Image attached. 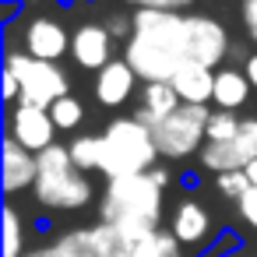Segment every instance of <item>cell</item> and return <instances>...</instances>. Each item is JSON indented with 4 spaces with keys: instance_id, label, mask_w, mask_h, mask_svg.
Here are the masks:
<instances>
[{
    "instance_id": "obj_1",
    "label": "cell",
    "mask_w": 257,
    "mask_h": 257,
    "mask_svg": "<svg viewBox=\"0 0 257 257\" xmlns=\"http://www.w3.org/2000/svg\"><path fill=\"white\" fill-rule=\"evenodd\" d=\"M123 60L134 74L148 81H173L183 64H190V29L183 11H134Z\"/></svg>"
},
{
    "instance_id": "obj_2",
    "label": "cell",
    "mask_w": 257,
    "mask_h": 257,
    "mask_svg": "<svg viewBox=\"0 0 257 257\" xmlns=\"http://www.w3.org/2000/svg\"><path fill=\"white\" fill-rule=\"evenodd\" d=\"M169 183L166 169L134 173L106 180L99 201V222L113 229H162V187Z\"/></svg>"
},
{
    "instance_id": "obj_3",
    "label": "cell",
    "mask_w": 257,
    "mask_h": 257,
    "mask_svg": "<svg viewBox=\"0 0 257 257\" xmlns=\"http://www.w3.org/2000/svg\"><path fill=\"white\" fill-rule=\"evenodd\" d=\"M99 138H102L99 173L106 180L134 176V173H152L155 162L162 159L152 127H145L138 116H113Z\"/></svg>"
},
{
    "instance_id": "obj_4",
    "label": "cell",
    "mask_w": 257,
    "mask_h": 257,
    "mask_svg": "<svg viewBox=\"0 0 257 257\" xmlns=\"http://www.w3.org/2000/svg\"><path fill=\"white\" fill-rule=\"evenodd\" d=\"M36 201L53 211H78L92 201V183L88 173H81L71 159V148L50 145L39 152V180H36Z\"/></svg>"
},
{
    "instance_id": "obj_5",
    "label": "cell",
    "mask_w": 257,
    "mask_h": 257,
    "mask_svg": "<svg viewBox=\"0 0 257 257\" xmlns=\"http://www.w3.org/2000/svg\"><path fill=\"white\" fill-rule=\"evenodd\" d=\"M208 120H211V109L208 106H187L180 102L169 116H162L152 134H155V145H159V155L162 159H190V155H201L204 141H208Z\"/></svg>"
},
{
    "instance_id": "obj_6",
    "label": "cell",
    "mask_w": 257,
    "mask_h": 257,
    "mask_svg": "<svg viewBox=\"0 0 257 257\" xmlns=\"http://www.w3.org/2000/svg\"><path fill=\"white\" fill-rule=\"evenodd\" d=\"M4 67L18 78V85H22V102H32V106L50 109L57 99L71 95L67 74H64L53 60H39V57H32V53H8V57H4Z\"/></svg>"
},
{
    "instance_id": "obj_7",
    "label": "cell",
    "mask_w": 257,
    "mask_h": 257,
    "mask_svg": "<svg viewBox=\"0 0 257 257\" xmlns=\"http://www.w3.org/2000/svg\"><path fill=\"white\" fill-rule=\"evenodd\" d=\"M253 159H257V116H243L239 131L229 141H218V145L208 141L201 148V166L211 169L215 176L229 169H246Z\"/></svg>"
},
{
    "instance_id": "obj_8",
    "label": "cell",
    "mask_w": 257,
    "mask_h": 257,
    "mask_svg": "<svg viewBox=\"0 0 257 257\" xmlns=\"http://www.w3.org/2000/svg\"><path fill=\"white\" fill-rule=\"evenodd\" d=\"M8 138H15L18 145H25L29 152H46L50 145H57V123L50 116V109L32 106V102H18L8 116Z\"/></svg>"
},
{
    "instance_id": "obj_9",
    "label": "cell",
    "mask_w": 257,
    "mask_h": 257,
    "mask_svg": "<svg viewBox=\"0 0 257 257\" xmlns=\"http://www.w3.org/2000/svg\"><path fill=\"white\" fill-rule=\"evenodd\" d=\"M187 29H190V64H204L215 71L229 50L225 25L215 22L211 15H187Z\"/></svg>"
},
{
    "instance_id": "obj_10",
    "label": "cell",
    "mask_w": 257,
    "mask_h": 257,
    "mask_svg": "<svg viewBox=\"0 0 257 257\" xmlns=\"http://www.w3.org/2000/svg\"><path fill=\"white\" fill-rule=\"evenodd\" d=\"M113 229V225H109ZM116 257H183L173 229H113Z\"/></svg>"
},
{
    "instance_id": "obj_11",
    "label": "cell",
    "mask_w": 257,
    "mask_h": 257,
    "mask_svg": "<svg viewBox=\"0 0 257 257\" xmlns=\"http://www.w3.org/2000/svg\"><path fill=\"white\" fill-rule=\"evenodd\" d=\"M71 57L85 71H102L113 60V32L106 25H92V22L78 25L71 36Z\"/></svg>"
},
{
    "instance_id": "obj_12",
    "label": "cell",
    "mask_w": 257,
    "mask_h": 257,
    "mask_svg": "<svg viewBox=\"0 0 257 257\" xmlns=\"http://www.w3.org/2000/svg\"><path fill=\"white\" fill-rule=\"evenodd\" d=\"M0 173H4V194L15 197V194L36 187V180H39V155L29 152L25 145H18L15 138H4V166H0Z\"/></svg>"
},
{
    "instance_id": "obj_13",
    "label": "cell",
    "mask_w": 257,
    "mask_h": 257,
    "mask_svg": "<svg viewBox=\"0 0 257 257\" xmlns=\"http://www.w3.org/2000/svg\"><path fill=\"white\" fill-rule=\"evenodd\" d=\"M25 53L39 57V60H60L64 53H71V36L60 22L53 18H32L25 25Z\"/></svg>"
},
{
    "instance_id": "obj_14",
    "label": "cell",
    "mask_w": 257,
    "mask_h": 257,
    "mask_svg": "<svg viewBox=\"0 0 257 257\" xmlns=\"http://www.w3.org/2000/svg\"><path fill=\"white\" fill-rule=\"evenodd\" d=\"M141 78L134 74V67L120 57H113L99 74H95V99H99V106H106V109H116V106H123L131 95H134V85H138Z\"/></svg>"
},
{
    "instance_id": "obj_15",
    "label": "cell",
    "mask_w": 257,
    "mask_h": 257,
    "mask_svg": "<svg viewBox=\"0 0 257 257\" xmlns=\"http://www.w3.org/2000/svg\"><path fill=\"white\" fill-rule=\"evenodd\" d=\"M57 243L67 257H116V232L106 222H95L88 229H71Z\"/></svg>"
},
{
    "instance_id": "obj_16",
    "label": "cell",
    "mask_w": 257,
    "mask_h": 257,
    "mask_svg": "<svg viewBox=\"0 0 257 257\" xmlns=\"http://www.w3.org/2000/svg\"><path fill=\"white\" fill-rule=\"evenodd\" d=\"M173 88L180 95V102L187 106H208L215 99V71L204 64H183L173 78Z\"/></svg>"
},
{
    "instance_id": "obj_17",
    "label": "cell",
    "mask_w": 257,
    "mask_h": 257,
    "mask_svg": "<svg viewBox=\"0 0 257 257\" xmlns=\"http://www.w3.org/2000/svg\"><path fill=\"white\" fill-rule=\"evenodd\" d=\"M180 106V95L173 88V81H148L145 92H141V102L134 109V116L145 123V127H155L162 116H169L173 109Z\"/></svg>"
},
{
    "instance_id": "obj_18",
    "label": "cell",
    "mask_w": 257,
    "mask_h": 257,
    "mask_svg": "<svg viewBox=\"0 0 257 257\" xmlns=\"http://www.w3.org/2000/svg\"><path fill=\"white\" fill-rule=\"evenodd\" d=\"M169 229H173V236H176L180 243L201 246V243L208 239V232H211V218H208V211H204L197 201H180V208H176Z\"/></svg>"
},
{
    "instance_id": "obj_19",
    "label": "cell",
    "mask_w": 257,
    "mask_h": 257,
    "mask_svg": "<svg viewBox=\"0 0 257 257\" xmlns=\"http://www.w3.org/2000/svg\"><path fill=\"white\" fill-rule=\"evenodd\" d=\"M250 99V81H246V74L243 71H232V67H222V71H215V106L218 109H239L243 102Z\"/></svg>"
},
{
    "instance_id": "obj_20",
    "label": "cell",
    "mask_w": 257,
    "mask_h": 257,
    "mask_svg": "<svg viewBox=\"0 0 257 257\" xmlns=\"http://www.w3.org/2000/svg\"><path fill=\"white\" fill-rule=\"evenodd\" d=\"M25 222L22 211L8 201L4 204V257H25Z\"/></svg>"
},
{
    "instance_id": "obj_21",
    "label": "cell",
    "mask_w": 257,
    "mask_h": 257,
    "mask_svg": "<svg viewBox=\"0 0 257 257\" xmlns=\"http://www.w3.org/2000/svg\"><path fill=\"white\" fill-rule=\"evenodd\" d=\"M67 148H71V159H74V166H78L81 173H92V169H99V152H102V138H99V134L74 138Z\"/></svg>"
},
{
    "instance_id": "obj_22",
    "label": "cell",
    "mask_w": 257,
    "mask_h": 257,
    "mask_svg": "<svg viewBox=\"0 0 257 257\" xmlns=\"http://www.w3.org/2000/svg\"><path fill=\"white\" fill-rule=\"evenodd\" d=\"M50 116H53L57 131H74V127L85 120V106H81L74 95H64V99H57V102L50 106Z\"/></svg>"
},
{
    "instance_id": "obj_23",
    "label": "cell",
    "mask_w": 257,
    "mask_h": 257,
    "mask_svg": "<svg viewBox=\"0 0 257 257\" xmlns=\"http://www.w3.org/2000/svg\"><path fill=\"white\" fill-rule=\"evenodd\" d=\"M239 123H243L239 113H232V109H211V120H208V141H211V145L229 141V138L239 131ZM208 141H204V145H208Z\"/></svg>"
},
{
    "instance_id": "obj_24",
    "label": "cell",
    "mask_w": 257,
    "mask_h": 257,
    "mask_svg": "<svg viewBox=\"0 0 257 257\" xmlns=\"http://www.w3.org/2000/svg\"><path fill=\"white\" fill-rule=\"evenodd\" d=\"M215 187H218V194H222V197H229V201H236V204H239V201H243V197H246V194L253 190L243 169H229V173H218V176H215Z\"/></svg>"
},
{
    "instance_id": "obj_25",
    "label": "cell",
    "mask_w": 257,
    "mask_h": 257,
    "mask_svg": "<svg viewBox=\"0 0 257 257\" xmlns=\"http://www.w3.org/2000/svg\"><path fill=\"white\" fill-rule=\"evenodd\" d=\"M236 246H239V236L225 229V232H218V236H215V243H211V246H208V253H201V257H229Z\"/></svg>"
},
{
    "instance_id": "obj_26",
    "label": "cell",
    "mask_w": 257,
    "mask_h": 257,
    "mask_svg": "<svg viewBox=\"0 0 257 257\" xmlns=\"http://www.w3.org/2000/svg\"><path fill=\"white\" fill-rule=\"evenodd\" d=\"M239 18H243L246 36H250L253 46H257V0H243V4H239Z\"/></svg>"
},
{
    "instance_id": "obj_27",
    "label": "cell",
    "mask_w": 257,
    "mask_h": 257,
    "mask_svg": "<svg viewBox=\"0 0 257 257\" xmlns=\"http://www.w3.org/2000/svg\"><path fill=\"white\" fill-rule=\"evenodd\" d=\"M236 208H239V218H243L250 229H257V187H253V190H250Z\"/></svg>"
},
{
    "instance_id": "obj_28",
    "label": "cell",
    "mask_w": 257,
    "mask_h": 257,
    "mask_svg": "<svg viewBox=\"0 0 257 257\" xmlns=\"http://www.w3.org/2000/svg\"><path fill=\"white\" fill-rule=\"evenodd\" d=\"M123 4H131L134 11H176L173 0H123Z\"/></svg>"
},
{
    "instance_id": "obj_29",
    "label": "cell",
    "mask_w": 257,
    "mask_h": 257,
    "mask_svg": "<svg viewBox=\"0 0 257 257\" xmlns=\"http://www.w3.org/2000/svg\"><path fill=\"white\" fill-rule=\"evenodd\" d=\"M106 29H109L113 36H131V29H134V25H131V18H109V22H106Z\"/></svg>"
},
{
    "instance_id": "obj_30",
    "label": "cell",
    "mask_w": 257,
    "mask_h": 257,
    "mask_svg": "<svg viewBox=\"0 0 257 257\" xmlns=\"http://www.w3.org/2000/svg\"><path fill=\"white\" fill-rule=\"evenodd\" d=\"M25 257H67V253L60 250V243H50V246H36V250H29Z\"/></svg>"
},
{
    "instance_id": "obj_31",
    "label": "cell",
    "mask_w": 257,
    "mask_h": 257,
    "mask_svg": "<svg viewBox=\"0 0 257 257\" xmlns=\"http://www.w3.org/2000/svg\"><path fill=\"white\" fill-rule=\"evenodd\" d=\"M243 74H246L250 88H257V53H250V57H246V64H243Z\"/></svg>"
},
{
    "instance_id": "obj_32",
    "label": "cell",
    "mask_w": 257,
    "mask_h": 257,
    "mask_svg": "<svg viewBox=\"0 0 257 257\" xmlns=\"http://www.w3.org/2000/svg\"><path fill=\"white\" fill-rule=\"evenodd\" d=\"M18 15V0H4V15H0V22L11 25V18Z\"/></svg>"
},
{
    "instance_id": "obj_33",
    "label": "cell",
    "mask_w": 257,
    "mask_h": 257,
    "mask_svg": "<svg viewBox=\"0 0 257 257\" xmlns=\"http://www.w3.org/2000/svg\"><path fill=\"white\" fill-rule=\"evenodd\" d=\"M243 173H246V180H250V187H257V159H253V162H250V166H246Z\"/></svg>"
},
{
    "instance_id": "obj_34",
    "label": "cell",
    "mask_w": 257,
    "mask_h": 257,
    "mask_svg": "<svg viewBox=\"0 0 257 257\" xmlns=\"http://www.w3.org/2000/svg\"><path fill=\"white\" fill-rule=\"evenodd\" d=\"M187 4H190V0H173V8H176V11H180V8H187Z\"/></svg>"
}]
</instances>
